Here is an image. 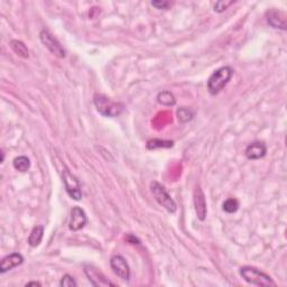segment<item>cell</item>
<instances>
[{
  "label": "cell",
  "instance_id": "obj_1",
  "mask_svg": "<svg viewBox=\"0 0 287 287\" xmlns=\"http://www.w3.org/2000/svg\"><path fill=\"white\" fill-rule=\"evenodd\" d=\"M93 103L99 111V114L104 117H109V118H115V117L120 116L125 110L124 104L117 102V101H113L104 94H94Z\"/></svg>",
  "mask_w": 287,
  "mask_h": 287
},
{
  "label": "cell",
  "instance_id": "obj_2",
  "mask_svg": "<svg viewBox=\"0 0 287 287\" xmlns=\"http://www.w3.org/2000/svg\"><path fill=\"white\" fill-rule=\"evenodd\" d=\"M232 67L230 66H223L218 68L213 73L211 74L208 80V90L210 94L217 95L219 94L225 87L227 86L233 76Z\"/></svg>",
  "mask_w": 287,
  "mask_h": 287
},
{
  "label": "cell",
  "instance_id": "obj_3",
  "mask_svg": "<svg viewBox=\"0 0 287 287\" xmlns=\"http://www.w3.org/2000/svg\"><path fill=\"white\" fill-rule=\"evenodd\" d=\"M241 277L247 281L248 284L255 286H263V287H274L276 283L272 279L270 276L260 272L259 269L252 267V266H243L239 270Z\"/></svg>",
  "mask_w": 287,
  "mask_h": 287
},
{
  "label": "cell",
  "instance_id": "obj_4",
  "mask_svg": "<svg viewBox=\"0 0 287 287\" xmlns=\"http://www.w3.org/2000/svg\"><path fill=\"white\" fill-rule=\"evenodd\" d=\"M151 191L154 198L158 202V204L162 205L163 208H165L169 213H175V212L177 211L176 203H175L172 196L168 194L166 189L164 188L161 183L154 181V182L151 183Z\"/></svg>",
  "mask_w": 287,
  "mask_h": 287
},
{
  "label": "cell",
  "instance_id": "obj_5",
  "mask_svg": "<svg viewBox=\"0 0 287 287\" xmlns=\"http://www.w3.org/2000/svg\"><path fill=\"white\" fill-rule=\"evenodd\" d=\"M40 40L47 50H49L53 55L58 58H64L66 56V51L63 45L55 39L47 29H42L40 33Z\"/></svg>",
  "mask_w": 287,
  "mask_h": 287
},
{
  "label": "cell",
  "instance_id": "obj_6",
  "mask_svg": "<svg viewBox=\"0 0 287 287\" xmlns=\"http://www.w3.org/2000/svg\"><path fill=\"white\" fill-rule=\"evenodd\" d=\"M110 267L115 275L118 276L122 280L130 279V267L127 260L121 255H114L110 258Z\"/></svg>",
  "mask_w": 287,
  "mask_h": 287
},
{
  "label": "cell",
  "instance_id": "obj_7",
  "mask_svg": "<svg viewBox=\"0 0 287 287\" xmlns=\"http://www.w3.org/2000/svg\"><path fill=\"white\" fill-rule=\"evenodd\" d=\"M63 181H64L65 189L67 194L70 195V198L74 201H80L82 199V192H81V187H80L79 181L77 177L72 175L70 172L65 169L63 171Z\"/></svg>",
  "mask_w": 287,
  "mask_h": 287
},
{
  "label": "cell",
  "instance_id": "obj_8",
  "mask_svg": "<svg viewBox=\"0 0 287 287\" xmlns=\"http://www.w3.org/2000/svg\"><path fill=\"white\" fill-rule=\"evenodd\" d=\"M193 202H194V209H195L196 216H198V218L201 221H204L206 218V213H208V209H206L205 195L200 185L199 187H196L194 190Z\"/></svg>",
  "mask_w": 287,
  "mask_h": 287
},
{
  "label": "cell",
  "instance_id": "obj_9",
  "mask_svg": "<svg viewBox=\"0 0 287 287\" xmlns=\"http://www.w3.org/2000/svg\"><path fill=\"white\" fill-rule=\"evenodd\" d=\"M84 274L88 277L89 281L93 286H115L114 283H111L108 278H105V276L99 272L97 268L92 267V266H84Z\"/></svg>",
  "mask_w": 287,
  "mask_h": 287
},
{
  "label": "cell",
  "instance_id": "obj_10",
  "mask_svg": "<svg viewBox=\"0 0 287 287\" xmlns=\"http://www.w3.org/2000/svg\"><path fill=\"white\" fill-rule=\"evenodd\" d=\"M88 223V217L81 208L79 206H74L71 210V218H70V223H68V228L72 231H79L83 229Z\"/></svg>",
  "mask_w": 287,
  "mask_h": 287
},
{
  "label": "cell",
  "instance_id": "obj_11",
  "mask_svg": "<svg viewBox=\"0 0 287 287\" xmlns=\"http://www.w3.org/2000/svg\"><path fill=\"white\" fill-rule=\"evenodd\" d=\"M24 263V257L19 253H12L5 256L0 262V274H5Z\"/></svg>",
  "mask_w": 287,
  "mask_h": 287
},
{
  "label": "cell",
  "instance_id": "obj_12",
  "mask_svg": "<svg viewBox=\"0 0 287 287\" xmlns=\"http://www.w3.org/2000/svg\"><path fill=\"white\" fill-rule=\"evenodd\" d=\"M266 19L273 28L286 30V15L283 12H279L277 9L268 10L266 13Z\"/></svg>",
  "mask_w": 287,
  "mask_h": 287
},
{
  "label": "cell",
  "instance_id": "obj_13",
  "mask_svg": "<svg viewBox=\"0 0 287 287\" xmlns=\"http://www.w3.org/2000/svg\"><path fill=\"white\" fill-rule=\"evenodd\" d=\"M266 153H267V146L262 141H254L246 148V156L252 161L265 157Z\"/></svg>",
  "mask_w": 287,
  "mask_h": 287
},
{
  "label": "cell",
  "instance_id": "obj_14",
  "mask_svg": "<svg viewBox=\"0 0 287 287\" xmlns=\"http://www.w3.org/2000/svg\"><path fill=\"white\" fill-rule=\"evenodd\" d=\"M44 237V227L43 226H36L33 230H31L30 235L28 237V244L31 248H36L40 246L42 242V239Z\"/></svg>",
  "mask_w": 287,
  "mask_h": 287
},
{
  "label": "cell",
  "instance_id": "obj_15",
  "mask_svg": "<svg viewBox=\"0 0 287 287\" xmlns=\"http://www.w3.org/2000/svg\"><path fill=\"white\" fill-rule=\"evenodd\" d=\"M9 45H10V49H12L18 56L23 57V58H28L29 52L24 42L18 41V40H13V41H10Z\"/></svg>",
  "mask_w": 287,
  "mask_h": 287
},
{
  "label": "cell",
  "instance_id": "obj_16",
  "mask_svg": "<svg viewBox=\"0 0 287 287\" xmlns=\"http://www.w3.org/2000/svg\"><path fill=\"white\" fill-rule=\"evenodd\" d=\"M157 101L164 107H174L176 104V99L171 91H162L157 95Z\"/></svg>",
  "mask_w": 287,
  "mask_h": 287
},
{
  "label": "cell",
  "instance_id": "obj_17",
  "mask_svg": "<svg viewBox=\"0 0 287 287\" xmlns=\"http://www.w3.org/2000/svg\"><path fill=\"white\" fill-rule=\"evenodd\" d=\"M13 165L16 171L25 173L30 168V161L27 156H18L14 159Z\"/></svg>",
  "mask_w": 287,
  "mask_h": 287
},
{
  "label": "cell",
  "instance_id": "obj_18",
  "mask_svg": "<svg viewBox=\"0 0 287 287\" xmlns=\"http://www.w3.org/2000/svg\"><path fill=\"white\" fill-rule=\"evenodd\" d=\"M194 110L190 109L188 107H182V108H178L177 109V119L180 122H182V124H185V122H188L190 120L193 119L194 117Z\"/></svg>",
  "mask_w": 287,
  "mask_h": 287
},
{
  "label": "cell",
  "instance_id": "obj_19",
  "mask_svg": "<svg viewBox=\"0 0 287 287\" xmlns=\"http://www.w3.org/2000/svg\"><path fill=\"white\" fill-rule=\"evenodd\" d=\"M148 150H156V148H169L174 146V141L162 140V139H152L147 141Z\"/></svg>",
  "mask_w": 287,
  "mask_h": 287
},
{
  "label": "cell",
  "instance_id": "obj_20",
  "mask_svg": "<svg viewBox=\"0 0 287 287\" xmlns=\"http://www.w3.org/2000/svg\"><path fill=\"white\" fill-rule=\"evenodd\" d=\"M222 210L228 214L236 213L239 210V201L237 199H228L222 204Z\"/></svg>",
  "mask_w": 287,
  "mask_h": 287
},
{
  "label": "cell",
  "instance_id": "obj_21",
  "mask_svg": "<svg viewBox=\"0 0 287 287\" xmlns=\"http://www.w3.org/2000/svg\"><path fill=\"white\" fill-rule=\"evenodd\" d=\"M233 2H226V0H220L214 4V12L216 13H223L228 9V7L231 6Z\"/></svg>",
  "mask_w": 287,
  "mask_h": 287
},
{
  "label": "cell",
  "instance_id": "obj_22",
  "mask_svg": "<svg viewBox=\"0 0 287 287\" xmlns=\"http://www.w3.org/2000/svg\"><path fill=\"white\" fill-rule=\"evenodd\" d=\"M60 285L62 287H76L78 284H77V281L74 280V278L72 277L71 275L66 274V275H64L62 277V279L60 281Z\"/></svg>",
  "mask_w": 287,
  "mask_h": 287
},
{
  "label": "cell",
  "instance_id": "obj_23",
  "mask_svg": "<svg viewBox=\"0 0 287 287\" xmlns=\"http://www.w3.org/2000/svg\"><path fill=\"white\" fill-rule=\"evenodd\" d=\"M152 5L157 9H167L172 6V3L166 0H157V2H152Z\"/></svg>",
  "mask_w": 287,
  "mask_h": 287
},
{
  "label": "cell",
  "instance_id": "obj_24",
  "mask_svg": "<svg viewBox=\"0 0 287 287\" xmlns=\"http://www.w3.org/2000/svg\"><path fill=\"white\" fill-rule=\"evenodd\" d=\"M126 239H127V241H128L129 243H132V244H135V243H136V244H139V243H140V241L138 240V239H137L134 235H128V236H127Z\"/></svg>",
  "mask_w": 287,
  "mask_h": 287
},
{
  "label": "cell",
  "instance_id": "obj_25",
  "mask_svg": "<svg viewBox=\"0 0 287 287\" xmlns=\"http://www.w3.org/2000/svg\"><path fill=\"white\" fill-rule=\"evenodd\" d=\"M27 286H41V283H39V281H30V283L26 284V287Z\"/></svg>",
  "mask_w": 287,
  "mask_h": 287
}]
</instances>
